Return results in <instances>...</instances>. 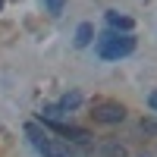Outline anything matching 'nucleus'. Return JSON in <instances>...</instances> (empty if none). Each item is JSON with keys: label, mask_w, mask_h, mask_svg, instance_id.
I'll list each match as a JSON object with an SVG mask.
<instances>
[{"label": "nucleus", "mask_w": 157, "mask_h": 157, "mask_svg": "<svg viewBox=\"0 0 157 157\" xmlns=\"http://www.w3.org/2000/svg\"><path fill=\"white\" fill-rule=\"evenodd\" d=\"M148 104H151V110L157 113V91H151V98H148Z\"/></svg>", "instance_id": "11"}, {"label": "nucleus", "mask_w": 157, "mask_h": 157, "mask_svg": "<svg viewBox=\"0 0 157 157\" xmlns=\"http://www.w3.org/2000/svg\"><path fill=\"white\" fill-rule=\"evenodd\" d=\"M141 129L151 132V135H157V120H154V116H145V120H141Z\"/></svg>", "instance_id": "10"}, {"label": "nucleus", "mask_w": 157, "mask_h": 157, "mask_svg": "<svg viewBox=\"0 0 157 157\" xmlns=\"http://www.w3.org/2000/svg\"><path fill=\"white\" fill-rule=\"evenodd\" d=\"M44 3H47V13H50V16H60V13H63V3H66V0H44Z\"/></svg>", "instance_id": "9"}, {"label": "nucleus", "mask_w": 157, "mask_h": 157, "mask_svg": "<svg viewBox=\"0 0 157 157\" xmlns=\"http://www.w3.org/2000/svg\"><path fill=\"white\" fill-rule=\"evenodd\" d=\"M94 50L101 60H123L135 50V38L132 35H120V32H104L98 35L94 41Z\"/></svg>", "instance_id": "1"}, {"label": "nucleus", "mask_w": 157, "mask_h": 157, "mask_svg": "<svg viewBox=\"0 0 157 157\" xmlns=\"http://www.w3.org/2000/svg\"><path fill=\"white\" fill-rule=\"evenodd\" d=\"M91 41H94V25L91 22H82L75 29V47H88Z\"/></svg>", "instance_id": "6"}, {"label": "nucleus", "mask_w": 157, "mask_h": 157, "mask_svg": "<svg viewBox=\"0 0 157 157\" xmlns=\"http://www.w3.org/2000/svg\"><path fill=\"white\" fill-rule=\"evenodd\" d=\"M60 135L69 138L72 145H88V141H91V132H88V129H78V126H63Z\"/></svg>", "instance_id": "5"}, {"label": "nucleus", "mask_w": 157, "mask_h": 157, "mask_svg": "<svg viewBox=\"0 0 157 157\" xmlns=\"http://www.w3.org/2000/svg\"><path fill=\"white\" fill-rule=\"evenodd\" d=\"M78 104H82V94H78V91H69V94H63V98H60V107L66 110V113H69V110H75Z\"/></svg>", "instance_id": "8"}, {"label": "nucleus", "mask_w": 157, "mask_h": 157, "mask_svg": "<svg viewBox=\"0 0 157 157\" xmlns=\"http://www.w3.org/2000/svg\"><path fill=\"white\" fill-rule=\"evenodd\" d=\"M0 6H3V0H0Z\"/></svg>", "instance_id": "12"}, {"label": "nucleus", "mask_w": 157, "mask_h": 157, "mask_svg": "<svg viewBox=\"0 0 157 157\" xmlns=\"http://www.w3.org/2000/svg\"><path fill=\"white\" fill-rule=\"evenodd\" d=\"M107 25H110V32H123V35H129V32L135 29V22L129 19V16H123V13H116V10L107 13Z\"/></svg>", "instance_id": "4"}, {"label": "nucleus", "mask_w": 157, "mask_h": 157, "mask_svg": "<svg viewBox=\"0 0 157 157\" xmlns=\"http://www.w3.org/2000/svg\"><path fill=\"white\" fill-rule=\"evenodd\" d=\"M25 135L32 138V145L41 151L44 157H72V148L66 145V141H63V138H54L47 129H41L38 123H29V126H25Z\"/></svg>", "instance_id": "2"}, {"label": "nucleus", "mask_w": 157, "mask_h": 157, "mask_svg": "<svg viewBox=\"0 0 157 157\" xmlns=\"http://www.w3.org/2000/svg\"><path fill=\"white\" fill-rule=\"evenodd\" d=\"M129 151L120 145V141H104V145H98V157H126Z\"/></svg>", "instance_id": "7"}, {"label": "nucleus", "mask_w": 157, "mask_h": 157, "mask_svg": "<svg viewBox=\"0 0 157 157\" xmlns=\"http://www.w3.org/2000/svg\"><path fill=\"white\" fill-rule=\"evenodd\" d=\"M94 123H104V126H116V123H123L126 120V107L123 104H113V101H104L94 107Z\"/></svg>", "instance_id": "3"}]
</instances>
